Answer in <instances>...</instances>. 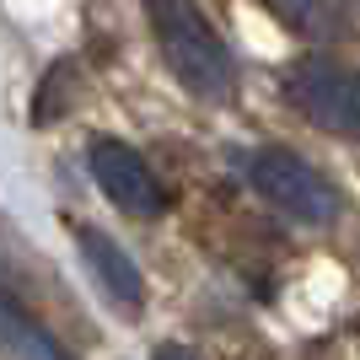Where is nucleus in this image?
Here are the masks:
<instances>
[{"label": "nucleus", "instance_id": "nucleus-4", "mask_svg": "<svg viewBox=\"0 0 360 360\" xmlns=\"http://www.w3.org/2000/svg\"><path fill=\"white\" fill-rule=\"evenodd\" d=\"M86 167H91V178H97V188H103L124 215L150 221V215L167 210V188L156 183V172L146 167V156H135L124 140H103L97 135L86 146Z\"/></svg>", "mask_w": 360, "mask_h": 360}, {"label": "nucleus", "instance_id": "nucleus-2", "mask_svg": "<svg viewBox=\"0 0 360 360\" xmlns=\"http://www.w3.org/2000/svg\"><path fill=\"white\" fill-rule=\"evenodd\" d=\"M242 172H248V183L269 199L274 210H285L290 221H301V226H333L339 221V194H333V183L323 178L312 162L290 156V150L258 146V150L242 156Z\"/></svg>", "mask_w": 360, "mask_h": 360}, {"label": "nucleus", "instance_id": "nucleus-6", "mask_svg": "<svg viewBox=\"0 0 360 360\" xmlns=\"http://www.w3.org/2000/svg\"><path fill=\"white\" fill-rule=\"evenodd\" d=\"M258 6L274 11L301 38H339L345 32V6L339 0H258Z\"/></svg>", "mask_w": 360, "mask_h": 360}, {"label": "nucleus", "instance_id": "nucleus-7", "mask_svg": "<svg viewBox=\"0 0 360 360\" xmlns=\"http://www.w3.org/2000/svg\"><path fill=\"white\" fill-rule=\"evenodd\" d=\"M0 345L11 349L16 360H70L27 312H22V307H16V301H6V296H0Z\"/></svg>", "mask_w": 360, "mask_h": 360}, {"label": "nucleus", "instance_id": "nucleus-3", "mask_svg": "<svg viewBox=\"0 0 360 360\" xmlns=\"http://www.w3.org/2000/svg\"><path fill=\"white\" fill-rule=\"evenodd\" d=\"M285 103L328 135H360V75L333 60H296L285 70Z\"/></svg>", "mask_w": 360, "mask_h": 360}, {"label": "nucleus", "instance_id": "nucleus-8", "mask_svg": "<svg viewBox=\"0 0 360 360\" xmlns=\"http://www.w3.org/2000/svg\"><path fill=\"white\" fill-rule=\"evenodd\" d=\"M150 360H199V355H194V349H183V345H162Z\"/></svg>", "mask_w": 360, "mask_h": 360}, {"label": "nucleus", "instance_id": "nucleus-5", "mask_svg": "<svg viewBox=\"0 0 360 360\" xmlns=\"http://www.w3.org/2000/svg\"><path fill=\"white\" fill-rule=\"evenodd\" d=\"M81 258H86L91 280H97V290H103L113 307H124V312H140V301H146V274H140V264L129 253H124L113 237H103V231H91V226H81Z\"/></svg>", "mask_w": 360, "mask_h": 360}, {"label": "nucleus", "instance_id": "nucleus-1", "mask_svg": "<svg viewBox=\"0 0 360 360\" xmlns=\"http://www.w3.org/2000/svg\"><path fill=\"white\" fill-rule=\"evenodd\" d=\"M146 11H150V27H156V44H162V60L172 65L183 86L205 103H231L237 60L221 44V32L210 27V16L194 0H146Z\"/></svg>", "mask_w": 360, "mask_h": 360}]
</instances>
